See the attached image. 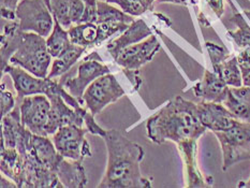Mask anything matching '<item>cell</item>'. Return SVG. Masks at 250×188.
I'll return each mask as SVG.
<instances>
[{"label":"cell","mask_w":250,"mask_h":188,"mask_svg":"<svg viewBox=\"0 0 250 188\" xmlns=\"http://www.w3.org/2000/svg\"><path fill=\"white\" fill-rule=\"evenodd\" d=\"M104 142L107 150V165L104 176L98 188H150L151 181L142 176L141 161L145 152L140 144L112 129L106 130Z\"/></svg>","instance_id":"obj_1"},{"label":"cell","mask_w":250,"mask_h":188,"mask_svg":"<svg viewBox=\"0 0 250 188\" xmlns=\"http://www.w3.org/2000/svg\"><path fill=\"white\" fill-rule=\"evenodd\" d=\"M147 136L151 141L162 144L173 141L176 144L199 140L208 130L201 123L197 104L176 96L150 116L146 123Z\"/></svg>","instance_id":"obj_2"},{"label":"cell","mask_w":250,"mask_h":188,"mask_svg":"<svg viewBox=\"0 0 250 188\" xmlns=\"http://www.w3.org/2000/svg\"><path fill=\"white\" fill-rule=\"evenodd\" d=\"M10 63L23 68L38 78H47L52 55L47 50L45 38L36 32L24 31L23 40L18 51L11 57Z\"/></svg>","instance_id":"obj_3"},{"label":"cell","mask_w":250,"mask_h":188,"mask_svg":"<svg viewBox=\"0 0 250 188\" xmlns=\"http://www.w3.org/2000/svg\"><path fill=\"white\" fill-rule=\"evenodd\" d=\"M218 139L224 156L222 170L243 160H250V122L238 121L225 131L214 132Z\"/></svg>","instance_id":"obj_4"},{"label":"cell","mask_w":250,"mask_h":188,"mask_svg":"<svg viewBox=\"0 0 250 188\" xmlns=\"http://www.w3.org/2000/svg\"><path fill=\"white\" fill-rule=\"evenodd\" d=\"M110 72V68L102 63V58L97 52H92L87 55L82 63L79 64L75 77H61L59 84L62 85L64 89L75 97L81 104H84L83 95L87 87L98 78Z\"/></svg>","instance_id":"obj_5"},{"label":"cell","mask_w":250,"mask_h":188,"mask_svg":"<svg viewBox=\"0 0 250 188\" xmlns=\"http://www.w3.org/2000/svg\"><path fill=\"white\" fill-rule=\"evenodd\" d=\"M15 13L20 28L23 31L36 32L44 38L51 35L54 18L44 0H21Z\"/></svg>","instance_id":"obj_6"},{"label":"cell","mask_w":250,"mask_h":188,"mask_svg":"<svg viewBox=\"0 0 250 188\" xmlns=\"http://www.w3.org/2000/svg\"><path fill=\"white\" fill-rule=\"evenodd\" d=\"M125 95V90L112 73L98 78L83 95L85 107L92 115H97L108 104L117 101Z\"/></svg>","instance_id":"obj_7"},{"label":"cell","mask_w":250,"mask_h":188,"mask_svg":"<svg viewBox=\"0 0 250 188\" xmlns=\"http://www.w3.org/2000/svg\"><path fill=\"white\" fill-rule=\"evenodd\" d=\"M87 132L89 131L85 126H62L53 134V142L58 153L64 158L83 163L85 157H91L92 155L90 145L85 139Z\"/></svg>","instance_id":"obj_8"},{"label":"cell","mask_w":250,"mask_h":188,"mask_svg":"<svg viewBox=\"0 0 250 188\" xmlns=\"http://www.w3.org/2000/svg\"><path fill=\"white\" fill-rule=\"evenodd\" d=\"M23 125L34 134L47 136L52 104L46 95L27 96L20 104Z\"/></svg>","instance_id":"obj_9"},{"label":"cell","mask_w":250,"mask_h":188,"mask_svg":"<svg viewBox=\"0 0 250 188\" xmlns=\"http://www.w3.org/2000/svg\"><path fill=\"white\" fill-rule=\"evenodd\" d=\"M3 73H8L12 79L14 88L16 90V94H18L16 101H19L20 104L27 96H47L52 93L54 84H55V81L53 79L38 78L36 75L26 71L23 68L14 66L12 63H9L4 68Z\"/></svg>","instance_id":"obj_10"},{"label":"cell","mask_w":250,"mask_h":188,"mask_svg":"<svg viewBox=\"0 0 250 188\" xmlns=\"http://www.w3.org/2000/svg\"><path fill=\"white\" fill-rule=\"evenodd\" d=\"M159 50L160 43L157 40L156 36L151 35L143 42L141 41L125 47L113 58L123 69L140 70L144 64L153 61Z\"/></svg>","instance_id":"obj_11"},{"label":"cell","mask_w":250,"mask_h":188,"mask_svg":"<svg viewBox=\"0 0 250 188\" xmlns=\"http://www.w3.org/2000/svg\"><path fill=\"white\" fill-rule=\"evenodd\" d=\"M197 106L202 125L213 132L228 130L238 122L225 104L218 102L202 101L197 104Z\"/></svg>","instance_id":"obj_12"},{"label":"cell","mask_w":250,"mask_h":188,"mask_svg":"<svg viewBox=\"0 0 250 188\" xmlns=\"http://www.w3.org/2000/svg\"><path fill=\"white\" fill-rule=\"evenodd\" d=\"M52 104L51 121L47 127V136H53L59 128L67 125L85 126L84 115L70 106L62 96L51 94L47 96Z\"/></svg>","instance_id":"obj_13"},{"label":"cell","mask_w":250,"mask_h":188,"mask_svg":"<svg viewBox=\"0 0 250 188\" xmlns=\"http://www.w3.org/2000/svg\"><path fill=\"white\" fill-rule=\"evenodd\" d=\"M53 18L59 21L63 28L69 29L73 25L82 23L85 12L83 0H44Z\"/></svg>","instance_id":"obj_14"},{"label":"cell","mask_w":250,"mask_h":188,"mask_svg":"<svg viewBox=\"0 0 250 188\" xmlns=\"http://www.w3.org/2000/svg\"><path fill=\"white\" fill-rule=\"evenodd\" d=\"M229 86L222 80L218 74L205 70L202 80L194 85L193 93L198 98L203 101L218 102L224 104L227 98Z\"/></svg>","instance_id":"obj_15"},{"label":"cell","mask_w":250,"mask_h":188,"mask_svg":"<svg viewBox=\"0 0 250 188\" xmlns=\"http://www.w3.org/2000/svg\"><path fill=\"white\" fill-rule=\"evenodd\" d=\"M151 35H153V30L149 28L143 20L134 21L126 30L122 32L121 36L108 43L106 48L108 53L111 54V56L114 57L125 47L135 44V43H139L144 39H147Z\"/></svg>","instance_id":"obj_16"},{"label":"cell","mask_w":250,"mask_h":188,"mask_svg":"<svg viewBox=\"0 0 250 188\" xmlns=\"http://www.w3.org/2000/svg\"><path fill=\"white\" fill-rule=\"evenodd\" d=\"M197 141L198 140H188L177 144L179 152L184 160L186 168L187 186L188 187H204L205 180L201 174L197 163Z\"/></svg>","instance_id":"obj_17"},{"label":"cell","mask_w":250,"mask_h":188,"mask_svg":"<svg viewBox=\"0 0 250 188\" xmlns=\"http://www.w3.org/2000/svg\"><path fill=\"white\" fill-rule=\"evenodd\" d=\"M1 172L12 181L16 187L25 185L24 159L16 148L5 147L1 144Z\"/></svg>","instance_id":"obj_18"},{"label":"cell","mask_w":250,"mask_h":188,"mask_svg":"<svg viewBox=\"0 0 250 188\" xmlns=\"http://www.w3.org/2000/svg\"><path fill=\"white\" fill-rule=\"evenodd\" d=\"M31 141L38 159L54 173L57 174L59 168L66 158L58 153L54 142L51 141L48 137L38 136V134H32Z\"/></svg>","instance_id":"obj_19"},{"label":"cell","mask_w":250,"mask_h":188,"mask_svg":"<svg viewBox=\"0 0 250 188\" xmlns=\"http://www.w3.org/2000/svg\"><path fill=\"white\" fill-rule=\"evenodd\" d=\"M224 104L238 121L250 122V87H229Z\"/></svg>","instance_id":"obj_20"},{"label":"cell","mask_w":250,"mask_h":188,"mask_svg":"<svg viewBox=\"0 0 250 188\" xmlns=\"http://www.w3.org/2000/svg\"><path fill=\"white\" fill-rule=\"evenodd\" d=\"M23 30L20 28L19 21L15 20L2 27L1 34V74L4 68L10 63V59L14 55L23 40Z\"/></svg>","instance_id":"obj_21"},{"label":"cell","mask_w":250,"mask_h":188,"mask_svg":"<svg viewBox=\"0 0 250 188\" xmlns=\"http://www.w3.org/2000/svg\"><path fill=\"white\" fill-rule=\"evenodd\" d=\"M1 128V144H3L5 147L15 148L21 133L25 128L21 123L20 107L15 106L7 115L2 116Z\"/></svg>","instance_id":"obj_22"},{"label":"cell","mask_w":250,"mask_h":188,"mask_svg":"<svg viewBox=\"0 0 250 188\" xmlns=\"http://www.w3.org/2000/svg\"><path fill=\"white\" fill-rule=\"evenodd\" d=\"M86 50L87 47L73 44L72 43L66 51L54 59L47 78L55 79L66 74L73 68L74 64L78 63L80 57L83 55Z\"/></svg>","instance_id":"obj_23"},{"label":"cell","mask_w":250,"mask_h":188,"mask_svg":"<svg viewBox=\"0 0 250 188\" xmlns=\"http://www.w3.org/2000/svg\"><path fill=\"white\" fill-rule=\"evenodd\" d=\"M70 40L73 44L89 47L97 46L98 40V24L82 23L73 25L68 29Z\"/></svg>","instance_id":"obj_24"},{"label":"cell","mask_w":250,"mask_h":188,"mask_svg":"<svg viewBox=\"0 0 250 188\" xmlns=\"http://www.w3.org/2000/svg\"><path fill=\"white\" fill-rule=\"evenodd\" d=\"M71 44L72 42L70 40L68 29L63 28V27L59 24V21L54 19V28L51 32V35L48 36L46 39L47 50L50 52L52 57H58Z\"/></svg>","instance_id":"obj_25"},{"label":"cell","mask_w":250,"mask_h":188,"mask_svg":"<svg viewBox=\"0 0 250 188\" xmlns=\"http://www.w3.org/2000/svg\"><path fill=\"white\" fill-rule=\"evenodd\" d=\"M214 72L225 81L228 86L231 87H241L243 85V78L241 68L238 66L237 57L228 58L218 66L213 68Z\"/></svg>","instance_id":"obj_26"},{"label":"cell","mask_w":250,"mask_h":188,"mask_svg":"<svg viewBox=\"0 0 250 188\" xmlns=\"http://www.w3.org/2000/svg\"><path fill=\"white\" fill-rule=\"evenodd\" d=\"M106 21H122V23L131 24L134 21L133 16L125 13L123 10L114 8L106 1L98 0L97 3V24L106 23Z\"/></svg>","instance_id":"obj_27"},{"label":"cell","mask_w":250,"mask_h":188,"mask_svg":"<svg viewBox=\"0 0 250 188\" xmlns=\"http://www.w3.org/2000/svg\"><path fill=\"white\" fill-rule=\"evenodd\" d=\"M233 10H234V15L232 16L230 21L237 26V30L235 31L230 30L228 32V35L234 40L237 46L244 48L250 45V27L247 24L245 19L243 18V15L241 13L236 12L234 7H233Z\"/></svg>","instance_id":"obj_28"},{"label":"cell","mask_w":250,"mask_h":188,"mask_svg":"<svg viewBox=\"0 0 250 188\" xmlns=\"http://www.w3.org/2000/svg\"><path fill=\"white\" fill-rule=\"evenodd\" d=\"M108 3H115L125 13L131 16H141L154 9L155 0H105Z\"/></svg>","instance_id":"obj_29"},{"label":"cell","mask_w":250,"mask_h":188,"mask_svg":"<svg viewBox=\"0 0 250 188\" xmlns=\"http://www.w3.org/2000/svg\"><path fill=\"white\" fill-rule=\"evenodd\" d=\"M206 48H208V52L209 54L213 68L218 66L219 63L225 62L226 59L230 57V53L226 47L220 46L218 44H215V43L206 42Z\"/></svg>","instance_id":"obj_30"},{"label":"cell","mask_w":250,"mask_h":188,"mask_svg":"<svg viewBox=\"0 0 250 188\" xmlns=\"http://www.w3.org/2000/svg\"><path fill=\"white\" fill-rule=\"evenodd\" d=\"M0 104H1V116L7 115L15 107L16 100L14 99L13 95L9 90L4 89L3 83L1 84V94H0Z\"/></svg>","instance_id":"obj_31"},{"label":"cell","mask_w":250,"mask_h":188,"mask_svg":"<svg viewBox=\"0 0 250 188\" xmlns=\"http://www.w3.org/2000/svg\"><path fill=\"white\" fill-rule=\"evenodd\" d=\"M83 1L85 2V12L83 15V19H82V23H96L97 24L98 0H83Z\"/></svg>","instance_id":"obj_32"},{"label":"cell","mask_w":250,"mask_h":188,"mask_svg":"<svg viewBox=\"0 0 250 188\" xmlns=\"http://www.w3.org/2000/svg\"><path fill=\"white\" fill-rule=\"evenodd\" d=\"M123 72L126 75L129 82L134 87V90H138L140 86L142 85V78L140 75V70H128V69H123Z\"/></svg>","instance_id":"obj_33"},{"label":"cell","mask_w":250,"mask_h":188,"mask_svg":"<svg viewBox=\"0 0 250 188\" xmlns=\"http://www.w3.org/2000/svg\"><path fill=\"white\" fill-rule=\"evenodd\" d=\"M211 10L214 11L215 14L221 18V15L224 14V0H205Z\"/></svg>","instance_id":"obj_34"},{"label":"cell","mask_w":250,"mask_h":188,"mask_svg":"<svg viewBox=\"0 0 250 188\" xmlns=\"http://www.w3.org/2000/svg\"><path fill=\"white\" fill-rule=\"evenodd\" d=\"M242 78H243V85L250 87V66L241 67Z\"/></svg>","instance_id":"obj_35"},{"label":"cell","mask_w":250,"mask_h":188,"mask_svg":"<svg viewBox=\"0 0 250 188\" xmlns=\"http://www.w3.org/2000/svg\"><path fill=\"white\" fill-rule=\"evenodd\" d=\"M20 0H1V9H8L15 11Z\"/></svg>","instance_id":"obj_36"},{"label":"cell","mask_w":250,"mask_h":188,"mask_svg":"<svg viewBox=\"0 0 250 188\" xmlns=\"http://www.w3.org/2000/svg\"><path fill=\"white\" fill-rule=\"evenodd\" d=\"M158 3H165V2H170V3H176V4H183L186 5L187 1L186 0H156Z\"/></svg>","instance_id":"obj_37"},{"label":"cell","mask_w":250,"mask_h":188,"mask_svg":"<svg viewBox=\"0 0 250 188\" xmlns=\"http://www.w3.org/2000/svg\"><path fill=\"white\" fill-rule=\"evenodd\" d=\"M238 187H248V188H250V179L245 183H240V184H238Z\"/></svg>","instance_id":"obj_38"},{"label":"cell","mask_w":250,"mask_h":188,"mask_svg":"<svg viewBox=\"0 0 250 188\" xmlns=\"http://www.w3.org/2000/svg\"><path fill=\"white\" fill-rule=\"evenodd\" d=\"M245 13H246V15L248 16V18H249V20H250V11H247V10H245Z\"/></svg>","instance_id":"obj_39"}]
</instances>
